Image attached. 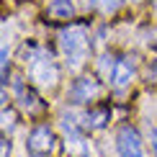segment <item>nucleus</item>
Here are the masks:
<instances>
[{
    "instance_id": "nucleus-10",
    "label": "nucleus",
    "mask_w": 157,
    "mask_h": 157,
    "mask_svg": "<svg viewBox=\"0 0 157 157\" xmlns=\"http://www.w3.org/2000/svg\"><path fill=\"white\" fill-rule=\"evenodd\" d=\"M121 3H124V0H85L88 8H98V10H103V13H113Z\"/></svg>"
},
{
    "instance_id": "nucleus-7",
    "label": "nucleus",
    "mask_w": 157,
    "mask_h": 157,
    "mask_svg": "<svg viewBox=\"0 0 157 157\" xmlns=\"http://www.w3.org/2000/svg\"><path fill=\"white\" fill-rule=\"evenodd\" d=\"M98 82L93 80V77H80V80H75V85L70 88V93H67V98L72 103H88L90 98H95L98 95Z\"/></svg>"
},
{
    "instance_id": "nucleus-3",
    "label": "nucleus",
    "mask_w": 157,
    "mask_h": 157,
    "mask_svg": "<svg viewBox=\"0 0 157 157\" xmlns=\"http://www.w3.org/2000/svg\"><path fill=\"white\" fill-rule=\"evenodd\" d=\"M116 149L119 157H144V144H142V136L134 126H121L116 134Z\"/></svg>"
},
{
    "instance_id": "nucleus-1",
    "label": "nucleus",
    "mask_w": 157,
    "mask_h": 157,
    "mask_svg": "<svg viewBox=\"0 0 157 157\" xmlns=\"http://www.w3.org/2000/svg\"><path fill=\"white\" fill-rule=\"evenodd\" d=\"M23 62L29 64V75L39 88H54L59 80V70H57L52 54L36 49V47H23Z\"/></svg>"
},
{
    "instance_id": "nucleus-11",
    "label": "nucleus",
    "mask_w": 157,
    "mask_h": 157,
    "mask_svg": "<svg viewBox=\"0 0 157 157\" xmlns=\"http://www.w3.org/2000/svg\"><path fill=\"white\" fill-rule=\"evenodd\" d=\"M3 126L5 129H13V113H8V111L3 113Z\"/></svg>"
},
{
    "instance_id": "nucleus-5",
    "label": "nucleus",
    "mask_w": 157,
    "mask_h": 157,
    "mask_svg": "<svg viewBox=\"0 0 157 157\" xmlns=\"http://www.w3.org/2000/svg\"><path fill=\"white\" fill-rule=\"evenodd\" d=\"M26 147L34 155H49V152H54V147H57V136H54V132H52L49 126H36V129H31Z\"/></svg>"
},
{
    "instance_id": "nucleus-9",
    "label": "nucleus",
    "mask_w": 157,
    "mask_h": 157,
    "mask_svg": "<svg viewBox=\"0 0 157 157\" xmlns=\"http://www.w3.org/2000/svg\"><path fill=\"white\" fill-rule=\"evenodd\" d=\"M108 119H111V113H108L106 108H101V111H88V113H85V126H88V129H103Z\"/></svg>"
},
{
    "instance_id": "nucleus-2",
    "label": "nucleus",
    "mask_w": 157,
    "mask_h": 157,
    "mask_svg": "<svg viewBox=\"0 0 157 157\" xmlns=\"http://www.w3.org/2000/svg\"><path fill=\"white\" fill-rule=\"evenodd\" d=\"M59 47L64 52V62H67L70 70H80L85 59H88V49H90V41H88V29L85 26H70L59 34Z\"/></svg>"
},
{
    "instance_id": "nucleus-12",
    "label": "nucleus",
    "mask_w": 157,
    "mask_h": 157,
    "mask_svg": "<svg viewBox=\"0 0 157 157\" xmlns=\"http://www.w3.org/2000/svg\"><path fill=\"white\" fill-rule=\"evenodd\" d=\"M152 152H155V157H157V132L152 134Z\"/></svg>"
},
{
    "instance_id": "nucleus-6",
    "label": "nucleus",
    "mask_w": 157,
    "mask_h": 157,
    "mask_svg": "<svg viewBox=\"0 0 157 157\" xmlns=\"http://www.w3.org/2000/svg\"><path fill=\"white\" fill-rule=\"evenodd\" d=\"M111 85H113L116 90H124L129 82L134 80V62L132 57H121V59H116V67L111 70Z\"/></svg>"
},
{
    "instance_id": "nucleus-4",
    "label": "nucleus",
    "mask_w": 157,
    "mask_h": 157,
    "mask_svg": "<svg viewBox=\"0 0 157 157\" xmlns=\"http://www.w3.org/2000/svg\"><path fill=\"white\" fill-rule=\"evenodd\" d=\"M62 129L64 136H67V152L72 157H93V149H90V142L77 132V126L72 121H67V116H62Z\"/></svg>"
},
{
    "instance_id": "nucleus-8",
    "label": "nucleus",
    "mask_w": 157,
    "mask_h": 157,
    "mask_svg": "<svg viewBox=\"0 0 157 157\" xmlns=\"http://www.w3.org/2000/svg\"><path fill=\"white\" fill-rule=\"evenodd\" d=\"M49 13L54 18H72L75 5H72V0H52L49 3Z\"/></svg>"
}]
</instances>
